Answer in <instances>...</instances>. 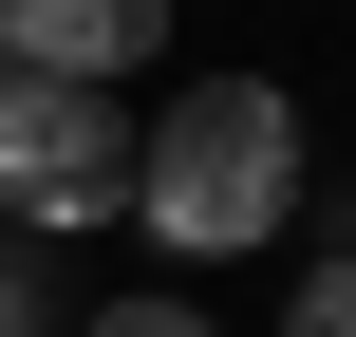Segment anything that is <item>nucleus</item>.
Returning a JSON list of instances; mask_svg holds the SVG:
<instances>
[{
	"mask_svg": "<svg viewBox=\"0 0 356 337\" xmlns=\"http://www.w3.org/2000/svg\"><path fill=\"white\" fill-rule=\"evenodd\" d=\"M282 206H300V94L282 75H207L131 131V225L169 263H244V244H282Z\"/></svg>",
	"mask_w": 356,
	"mask_h": 337,
	"instance_id": "1",
	"label": "nucleus"
},
{
	"mask_svg": "<svg viewBox=\"0 0 356 337\" xmlns=\"http://www.w3.org/2000/svg\"><path fill=\"white\" fill-rule=\"evenodd\" d=\"M0 225H131V113L75 75H0Z\"/></svg>",
	"mask_w": 356,
	"mask_h": 337,
	"instance_id": "2",
	"label": "nucleus"
},
{
	"mask_svg": "<svg viewBox=\"0 0 356 337\" xmlns=\"http://www.w3.org/2000/svg\"><path fill=\"white\" fill-rule=\"evenodd\" d=\"M150 56H169V0H0V75L113 94V75H150Z\"/></svg>",
	"mask_w": 356,
	"mask_h": 337,
	"instance_id": "3",
	"label": "nucleus"
},
{
	"mask_svg": "<svg viewBox=\"0 0 356 337\" xmlns=\"http://www.w3.org/2000/svg\"><path fill=\"white\" fill-rule=\"evenodd\" d=\"M282 337H356V244L319 263V281H300V300H282Z\"/></svg>",
	"mask_w": 356,
	"mask_h": 337,
	"instance_id": "4",
	"label": "nucleus"
},
{
	"mask_svg": "<svg viewBox=\"0 0 356 337\" xmlns=\"http://www.w3.org/2000/svg\"><path fill=\"white\" fill-rule=\"evenodd\" d=\"M94 337H225L207 300H94Z\"/></svg>",
	"mask_w": 356,
	"mask_h": 337,
	"instance_id": "5",
	"label": "nucleus"
},
{
	"mask_svg": "<svg viewBox=\"0 0 356 337\" xmlns=\"http://www.w3.org/2000/svg\"><path fill=\"white\" fill-rule=\"evenodd\" d=\"M0 337H38V281H19V263H0Z\"/></svg>",
	"mask_w": 356,
	"mask_h": 337,
	"instance_id": "6",
	"label": "nucleus"
}]
</instances>
